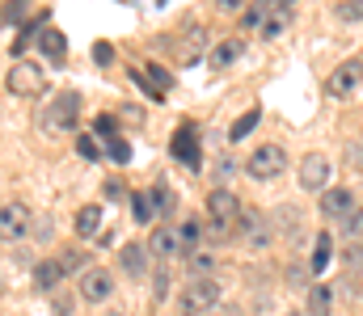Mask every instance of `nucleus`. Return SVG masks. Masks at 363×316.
I'll use <instances>...</instances> for the list:
<instances>
[{"mask_svg": "<svg viewBox=\"0 0 363 316\" xmlns=\"http://www.w3.org/2000/svg\"><path fill=\"white\" fill-rule=\"evenodd\" d=\"M4 89H9L13 98H38V93L47 89V76H43V68H38V64L17 59V64L9 68V76H4Z\"/></svg>", "mask_w": 363, "mask_h": 316, "instance_id": "obj_1", "label": "nucleus"}, {"mask_svg": "<svg viewBox=\"0 0 363 316\" xmlns=\"http://www.w3.org/2000/svg\"><path fill=\"white\" fill-rule=\"evenodd\" d=\"M283 169H287V152H283L279 144H262V148H254L250 160H245V173L258 177V182H274Z\"/></svg>", "mask_w": 363, "mask_h": 316, "instance_id": "obj_2", "label": "nucleus"}, {"mask_svg": "<svg viewBox=\"0 0 363 316\" xmlns=\"http://www.w3.org/2000/svg\"><path fill=\"white\" fill-rule=\"evenodd\" d=\"M216 304H220V283H211V279L186 283V291H182V312L186 316H207Z\"/></svg>", "mask_w": 363, "mask_h": 316, "instance_id": "obj_3", "label": "nucleus"}, {"mask_svg": "<svg viewBox=\"0 0 363 316\" xmlns=\"http://www.w3.org/2000/svg\"><path fill=\"white\" fill-rule=\"evenodd\" d=\"M237 232H241V240H245L250 249H271V240H274V223L262 211H241Z\"/></svg>", "mask_w": 363, "mask_h": 316, "instance_id": "obj_4", "label": "nucleus"}, {"mask_svg": "<svg viewBox=\"0 0 363 316\" xmlns=\"http://www.w3.org/2000/svg\"><path fill=\"white\" fill-rule=\"evenodd\" d=\"M77 114H81V93H60L55 102L47 105L43 127L47 131H72L77 127Z\"/></svg>", "mask_w": 363, "mask_h": 316, "instance_id": "obj_5", "label": "nucleus"}, {"mask_svg": "<svg viewBox=\"0 0 363 316\" xmlns=\"http://www.w3.org/2000/svg\"><path fill=\"white\" fill-rule=\"evenodd\" d=\"M207 219L211 223H224V228H237L241 219V199L233 190H211L207 194Z\"/></svg>", "mask_w": 363, "mask_h": 316, "instance_id": "obj_6", "label": "nucleus"}, {"mask_svg": "<svg viewBox=\"0 0 363 316\" xmlns=\"http://www.w3.org/2000/svg\"><path fill=\"white\" fill-rule=\"evenodd\" d=\"M30 232V207L26 203H4L0 207V240H21Z\"/></svg>", "mask_w": 363, "mask_h": 316, "instance_id": "obj_7", "label": "nucleus"}, {"mask_svg": "<svg viewBox=\"0 0 363 316\" xmlns=\"http://www.w3.org/2000/svg\"><path fill=\"white\" fill-rule=\"evenodd\" d=\"M300 186L304 190H330V160L321 152H308L300 160Z\"/></svg>", "mask_w": 363, "mask_h": 316, "instance_id": "obj_8", "label": "nucleus"}, {"mask_svg": "<svg viewBox=\"0 0 363 316\" xmlns=\"http://www.w3.org/2000/svg\"><path fill=\"white\" fill-rule=\"evenodd\" d=\"M110 291H114V279H110V270L93 266V270H85V274H81V300L101 304V300H110Z\"/></svg>", "mask_w": 363, "mask_h": 316, "instance_id": "obj_9", "label": "nucleus"}, {"mask_svg": "<svg viewBox=\"0 0 363 316\" xmlns=\"http://www.w3.org/2000/svg\"><path fill=\"white\" fill-rule=\"evenodd\" d=\"M359 81H363V59H347V64H338V68L330 72V85H325V89H330L334 98H342V93H351Z\"/></svg>", "mask_w": 363, "mask_h": 316, "instance_id": "obj_10", "label": "nucleus"}, {"mask_svg": "<svg viewBox=\"0 0 363 316\" xmlns=\"http://www.w3.org/2000/svg\"><path fill=\"white\" fill-rule=\"evenodd\" d=\"M351 211H355V194H351L347 186H330V190H321V215L342 219V215H351Z\"/></svg>", "mask_w": 363, "mask_h": 316, "instance_id": "obj_11", "label": "nucleus"}, {"mask_svg": "<svg viewBox=\"0 0 363 316\" xmlns=\"http://www.w3.org/2000/svg\"><path fill=\"white\" fill-rule=\"evenodd\" d=\"M148 253H157V257H174V253H182L178 228H174V223H161V228L148 236Z\"/></svg>", "mask_w": 363, "mask_h": 316, "instance_id": "obj_12", "label": "nucleus"}, {"mask_svg": "<svg viewBox=\"0 0 363 316\" xmlns=\"http://www.w3.org/2000/svg\"><path fill=\"white\" fill-rule=\"evenodd\" d=\"M118 257H123V270H127L131 279H144V274H148V245H140V240H135V245H123Z\"/></svg>", "mask_w": 363, "mask_h": 316, "instance_id": "obj_13", "label": "nucleus"}, {"mask_svg": "<svg viewBox=\"0 0 363 316\" xmlns=\"http://www.w3.org/2000/svg\"><path fill=\"white\" fill-rule=\"evenodd\" d=\"M64 274H68V270H64L60 262H38V266H34V291L51 295V291L64 283Z\"/></svg>", "mask_w": 363, "mask_h": 316, "instance_id": "obj_14", "label": "nucleus"}, {"mask_svg": "<svg viewBox=\"0 0 363 316\" xmlns=\"http://www.w3.org/2000/svg\"><path fill=\"white\" fill-rule=\"evenodd\" d=\"M203 42H207V34L199 30V25H190L186 34H182V51H178V64H199L203 59Z\"/></svg>", "mask_w": 363, "mask_h": 316, "instance_id": "obj_15", "label": "nucleus"}, {"mask_svg": "<svg viewBox=\"0 0 363 316\" xmlns=\"http://www.w3.org/2000/svg\"><path fill=\"white\" fill-rule=\"evenodd\" d=\"M174 156L186 160L190 169H199V152H194V127H182L178 135H174Z\"/></svg>", "mask_w": 363, "mask_h": 316, "instance_id": "obj_16", "label": "nucleus"}, {"mask_svg": "<svg viewBox=\"0 0 363 316\" xmlns=\"http://www.w3.org/2000/svg\"><path fill=\"white\" fill-rule=\"evenodd\" d=\"M271 8H279V0H250V8L241 13V25L245 30H262V21L271 17Z\"/></svg>", "mask_w": 363, "mask_h": 316, "instance_id": "obj_17", "label": "nucleus"}, {"mask_svg": "<svg viewBox=\"0 0 363 316\" xmlns=\"http://www.w3.org/2000/svg\"><path fill=\"white\" fill-rule=\"evenodd\" d=\"M330 308H334V291L325 283H313L308 287V316H330Z\"/></svg>", "mask_w": 363, "mask_h": 316, "instance_id": "obj_18", "label": "nucleus"}, {"mask_svg": "<svg viewBox=\"0 0 363 316\" xmlns=\"http://www.w3.org/2000/svg\"><path fill=\"white\" fill-rule=\"evenodd\" d=\"M330 257H334V236L330 232H317V240H313V274H321L330 266Z\"/></svg>", "mask_w": 363, "mask_h": 316, "instance_id": "obj_19", "label": "nucleus"}, {"mask_svg": "<svg viewBox=\"0 0 363 316\" xmlns=\"http://www.w3.org/2000/svg\"><path fill=\"white\" fill-rule=\"evenodd\" d=\"M186 266H190V274H194V279H211L216 257H211L207 249H190V253H186Z\"/></svg>", "mask_w": 363, "mask_h": 316, "instance_id": "obj_20", "label": "nucleus"}, {"mask_svg": "<svg viewBox=\"0 0 363 316\" xmlns=\"http://www.w3.org/2000/svg\"><path fill=\"white\" fill-rule=\"evenodd\" d=\"M77 232H81V236H97V232H101V207H97V203L77 211Z\"/></svg>", "mask_w": 363, "mask_h": 316, "instance_id": "obj_21", "label": "nucleus"}, {"mask_svg": "<svg viewBox=\"0 0 363 316\" xmlns=\"http://www.w3.org/2000/svg\"><path fill=\"white\" fill-rule=\"evenodd\" d=\"M199 240H203V223H199V219H186V223H178V245H182V253H190V249H203Z\"/></svg>", "mask_w": 363, "mask_h": 316, "instance_id": "obj_22", "label": "nucleus"}, {"mask_svg": "<svg viewBox=\"0 0 363 316\" xmlns=\"http://www.w3.org/2000/svg\"><path fill=\"white\" fill-rule=\"evenodd\" d=\"M131 219H135V223H152V219H157L152 194H131Z\"/></svg>", "mask_w": 363, "mask_h": 316, "instance_id": "obj_23", "label": "nucleus"}, {"mask_svg": "<svg viewBox=\"0 0 363 316\" xmlns=\"http://www.w3.org/2000/svg\"><path fill=\"white\" fill-rule=\"evenodd\" d=\"M237 55H241V38H228V42H220V47L211 51V64H216V68H228Z\"/></svg>", "mask_w": 363, "mask_h": 316, "instance_id": "obj_24", "label": "nucleus"}, {"mask_svg": "<svg viewBox=\"0 0 363 316\" xmlns=\"http://www.w3.org/2000/svg\"><path fill=\"white\" fill-rule=\"evenodd\" d=\"M258 118H262V110H250V114H241V118L233 122V131H228V139H233V144H241V139H245V135H250V131L258 127Z\"/></svg>", "mask_w": 363, "mask_h": 316, "instance_id": "obj_25", "label": "nucleus"}, {"mask_svg": "<svg viewBox=\"0 0 363 316\" xmlns=\"http://www.w3.org/2000/svg\"><path fill=\"white\" fill-rule=\"evenodd\" d=\"M43 51L60 64V59H64V34H60V30H43Z\"/></svg>", "mask_w": 363, "mask_h": 316, "instance_id": "obj_26", "label": "nucleus"}, {"mask_svg": "<svg viewBox=\"0 0 363 316\" xmlns=\"http://www.w3.org/2000/svg\"><path fill=\"white\" fill-rule=\"evenodd\" d=\"M152 203H157V215H174V207H178V199H174L169 186H157L152 190Z\"/></svg>", "mask_w": 363, "mask_h": 316, "instance_id": "obj_27", "label": "nucleus"}, {"mask_svg": "<svg viewBox=\"0 0 363 316\" xmlns=\"http://www.w3.org/2000/svg\"><path fill=\"white\" fill-rule=\"evenodd\" d=\"M106 152H110L118 165H127V160H131V148H127V139H118V135H110V139H106Z\"/></svg>", "mask_w": 363, "mask_h": 316, "instance_id": "obj_28", "label": "nucleus"}, {"mask_svg": "<svg viewBox=\"0 0 363 316\" xmlns=\"http://www.w3.org/2000/svg\"><path fill=\"white\" fill-rule=\"evenodd\" d=\"M77 152H81L85 160H101V148H97L93 135H77Z\"/></svg>", "mask_w": 363, "mask_h": 316, "instance_id": "obj_29", "label": "nucleus"}, {"mask_svg": "<svg viewBox=\"0 0 363 316\" xmlns=\"http://www.w3.org/2000/svg\"><path fill=\"white\" fill-rule=\"evenodd\" d=\"M338 17L342 21H363V0H342L338 4Z\"/></svg>", "mask_w": 363, "mask_h": 316, "instance_id": "obj_30", "label": "nucleus"}, {"mask_svg": "<svg viewBox=\"0 0 363 316\" xmlns=\"http://www.w3.org/2000/svg\"><path fill=\"white\" fill-rule=\"evenodd\" d=\"M60 266H64L68 274H72V270H85V253H81V249H72V253H64V257H60Z\"/></svg>", "mask_w": 363, "mask_h": 316, "instance_id": "obj_31", "label": "nucleus"}, {"mask_svg": "<svg viewBox=\"0 0 363 316\" xmlns=\"http://www.w3.org/2000/svg\"><path fill=\"white\" fill-rule=\"evenodd\" d=\"M216 8H220V13H228V17H241V13L250 8V0H216Z\"/></svg>", "mask_w": 363, "mask_h": 316, "instance_id": "obj_32", "label": "nucleus"}, {"mask_svg": "<svg viewBox=\"0 0 363 316\" xmlns=\"http://www.w3.org/2000/svg\"><path fill=\"white\" fill-rule=\"evenodd\" d=\"M342 228L351 232V236H363V207H355L347 219H342Z\"/></svg>", "mask_w": 363, "mask_h": 316, "instance_id": "obj_33", "label": "nucleus"}, {"mask_svg": "<svg viewBox=\"0 0 363 316\" xmlns=\"http://www.w3.org/2000/svg\"><path fill=\"white\" fill-rule=\"evenodd\" d=\"M283 25H287V17H267V21H262V34H267V38H279Z\"/></svg>", "mask_w": 363, "mask_h": 316, "instance_id": "obj_34", "label": "nucleus"}, {"mask_svg": "<svg viewBox=\"0 0 363 316\" xmlns=\"http://www.w3.org/2000/svg\"><path fill=\"white\" fill-rule=\"evenodd\" d=\"M93 59H97V64H110V59H114V47H110V42H97V47H93Z\"/></svg>", "mask_w": 363, "mask_h": 316, "instance_id": "obj_35", "label": "nucleus"}, {"mask_svg": "<svg viewBox=\"0 0 363 316\" xmlns=\"http://www.w3.org/2000/svg\"><path fill=\"white\" fill-rule=\"evenodd\" d=\"M97 135H101V139H110V135H114V118H106V114H101V118H97Z\"/></svg>", "mask_w": 363, "mask_h": 316, "instance_id": "obj_36", "label": "nucleus"}, {"mask_svg": "<svg viewBox=\"0 0 363 316\" xmlns=\"http://www.w3.org/2000/svg\"><path fill=\"white\" fill-rule=\"evenodd\" d=\"M101 194H106V199H123V186H118V182H106Z\"/></svg>", "mask_w": 363, "mask_h": 316, "instance_id": "obj_37", "label": "nucleus"}, {"mask_svg": "<svg viewBox=\"0 0 363 316\" xmlns=\"http://www.w3.org/2000/svg\"><path fill=\"white\" fill-rule=\"evenodd\" d=\"M165 283H169V274H165V270H157V300H165Z\"/></svg>", "mask_w": 363, "mask_h": 316, "instance_id": "obj_38", "label": "nucleus"}, {"mask_svg": "<svg viewBox=\"0 0 363 316\" xmlns=\"http://www.w3.org/2000/svg\"><path fill=\"white\" fill-rule=\"evenodd\" d=\"M351 160H355V165H363V144H359V148H351Z\"/></svg>", "mask_w": 363, "mask_h": 316, "instance_id": "obj_39", "label": "nucleus"}, {"mask_svg": "<svg viewBox=\"0 0 363 316\" xmlns=\"http://www.w3.org/2000/svg\"><path fill=\"white\" fill-rule=\"evenodd\" d=\"M291 4H296V0H279V8H283V13H287V8H291Z\"/></svg>", "mask_w": 363, "mask_h": 316, "instance_id": "obj_40", "label": "nucleus"}, {"mask_svg": "<svg viewBox=\"0 0 363 316\" xmlns=\"http://www.w3.org/2000/svg\"><path fill=\"white\" fill-rule=\"evenodd\" d=\"M287 316H300V312H287Z\"/></svg>", "mask_w": 363, "mask_h": 316, "instance_id": "obj_41", "label": "nucleus"}, {"mask_svg": "<svg viewBox=\"0 0 363 316\" xmlns=\"http://www.w3.org/2000/svg\"><path fill=\"white\" fill-rule=\"evenodd\" d=\"M110 316H123V312H110Z\"/></svg>", "mask_w": 363, "mask_h": 316, "instance_id": "obj_42", "label": "nucleus"}, {"mask_svg": "<svg viewBox=\"0 0 363 316\" xmlns=\"http://www.w3.org/2000/svg\"><path fill=\"white\" fill-rule=\"evenodd\" d=\"M0 21H4V17H0Z\"/></svg>", "mask_w": 363, "mask_h": 316, "instance_id": "obj_43", "label": "nucleus"}]
</instances>
